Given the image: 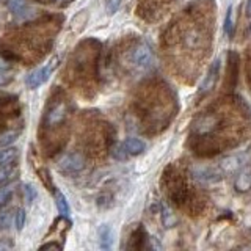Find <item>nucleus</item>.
Returning <instances> with one entry per match:
<instances>
[{"instance_id": "f257e3e1", "label": "nucleus", "mask_w": 251, "mask_h": 251, "mask_svg": "<svg viewBox=\"0 0 251 251\" xmlns=\"http://www.w3.org/2000/svg\"><path fill=\"white\" fill-rule=\"evenodd\" d=\"M127 61H129L130 68L138 71V73H146V71H149L154 65L152 52L149 49V46L145 43L132 47L127 53Z\"/></svg>"}, {"instance_id": "f03ea898", "label": "nucleus", "mask_w": 251, "mask_h": 251, "mask_svg": "<svg viewBox=\"0 0 251 251\" xmlns=\"http://www.w3.org/2000/svg\"><path fill=\"white\" fill-rule=\"evenodd\" d=\"M220 123H222V118L218 115H214V113L201 115L198 120L193 123L192 132L195 135L206 137V135H210V133H214L218 129Z\"/></svg>"}, {"instance_id": "7ed1b4c3", "label": "nucleus", "mask_w": 251, "mask_h": 251, "mask_svg": "<svg viewBox=\"0 0 251 251\" xmlns=\"http://www.w3.org/2000/svg\"><path fill=\"white\" fill-rule=\"evenodd\" d=\"M85 157L80 152H68L58 160L57 167L65 175H77L85 168Z\"/></svg>"}, {"instance_id": "20e7f679", "label": "nucleus", "mask_w": 251, "mask_h": 251, "mask_svg": "<svg viewBox=\"0 0 251 251\" xmlns=\"http://www.w3.org/2000/svg\"><path fill=\"white\" fill-rule=\"evenodd\" d=\"M55 66H57L55 63H49V65H46V66H41V68H38L35 71H31V73L25 78V83L28 85V88L35 90V88H39L41 85H44L50 78Z\"/></svg>"}, {"instance_id": "39448f33", "label": "nucleus", "mask_w": 251, "mask_h": 251, "mask_svg": "<svg viewBox=\"0 0 251 251\" xmlns=\"http://www.w3.org/2000/svg\"><path fill=\"white\" fill-rule=\"evenodd\" d=\"M66 115H68V108L65 102H55L44 115V121H43L44 127H55V126L61 124L66 120Z\"/></svg>"}, {"instance_id": "423d86ee", "label": "nucleus", "mask_w": 251, "mask_h": 251, "mask_svg": "<svg viewBox=\"0 0 251 251\" xmlns=\"http://www.w3.org/2000/svg\"><path fill=\"white\" fill-rule=\"evenodd\" d=\"M218 74H220V60H215L210 65L206 77H204V80L200 85V90H198V96L200 98L207 96L209 93H212L215 90L217 82H218Z\"/></svg>"}, {"instance_id": "0eeeda50", "label": "nucleus", "mask_w": 251, "mask_h": 251, "mask_svg": "<svg viewBox=\"0 0 251 251\" xmlns=\"http://www.w3.org/2000/svg\"><path fill=\"white\" fill-rule=\"evenodd\" d=\"M237 75H239V57L235 52H229L227 55V83L231 88H234L237 83Z\"/></svg>"}, {"instance_id": "6e6552de", "label": "nucleus", "mask_w": 251, "mask_h": 251, "mask_svg": "<svg viewBox=\"0 0 251 251\" xmlns=\"http://www.w3.org/2000/svg\"><path fill=\"white\" fill-rule=\"evenodd\" d=\"M18 159H19L18 148L0 146V167H11Z\"/></svg>"}, {"instance_id": "1a4fd4ad", "label": "nucleus", "mask_w": 251, "mask_h": 251, "mask_svg": "<svg viewBox=\"0 0 251 251\" xmlns=\"http://www.w3.org/2000/svg\"><path fill=\"white\" fill-rule=\"evenodd\" d=\"M235 190L245 193L251 188V168H243L234 180Z\"/></svg>"}, {"instance_id": "9d476101", "label": "nucleus", "mask_w": 251, "mask_h": 251, "mask_svg": "<svg viewBox=\"0 0 251 251\" xmlns=\"http://www.w3.org/2000/svg\"><path fill=\"white\" fill-rule=\"evenodd\" d=\"M99 247L102 250H110L113 245V231L108 225H102L99 227Z\"/></svg>"}, {"instance_id": "9b49d317", "label": "nucleus", "mask_w": 251, "mask_h": 251, "mask_svg": "<svg viewBox=\"0 0 251 251\" xmlns=\"http://www.w3.org/2000/svg\"><path fill=\"white\" fill-rule=\"evenodd\" d=\"M124 146L126 149H127V152L130 155H138L141 154L146 149V145H145V141H141L138 138H133V137H129V138H126L124 141Z\"/></svg>"}, {"instance_id": "f8f14e48", "label": "nucleus", "mask_w": 251, "mask_h": 251, "mask_svg": "<svg viewBox=\"0 0 251 251\" xmlns=\"http://www.w3.org/2000/svg\"><path fill=\"white\" fill-rule=\"evenodd\" d=\"M8 8L16 16H24L25 11H30L27 0H8Z\"/></svg>"}, {"instance_id": "ddd939ff", "label": "nucleus", "mask_w": 251, "mask_h": 251, "mask_svg": "<svg viewBox=\"0 0 251 251\" xmlns=\"http://www.w3.org/2000/svg\"><path fill=\"white\" fill-rule=\"evenodd\" d=\"M55 202H57V209H58L60 214L63 217H68L69 212H71L68 200H66V196L63 195L61 192H58V190H55Z\"/></svg>"}, {"instance_id": "4468645a", "label": "nucleus", "mask_w": 251, "mask_h": 251, "mask_svg": "<svg viewBox=\"0 0 251 251\" xmlns=\"http://www.w3.org/2000/svg\"><path fill=\"white\" fill-rule=\"evenodd\" d=\"M145 237H146V232L143 227H138L137 231H133L132 234V242H130V248L133 250H140V248H143L145 245Z\"/></svg>"}, {"instance_id": "2eb2a0df", "label": "nucleus", "mask_w": 251, "mask_h": 251, "mask_svg": "<svg viewBox=\"0 0 251 251\" xmlns=\"http://www.w3.org/2000/svg\"><path fill=\"white\" fill-rule=\"evenodd\" d=\"M14 188L11 184H0V209L5 207L8 201L11 200Z\"/></svg>"}, {"instance_id": "dca6fc26", "label": "nucleus", "mask_w": 251, "mask_h": 251, "mask_svg": "<svg viewBox=\"0 0 251 251\" xmlns=\"http://www.w3.org/2000/svg\"><path fill=\"white\" fill-rule=\"evenodd\" d=\"M112 155H113V159H116V160H127L130 154L127 152V149H126L124 143H116L112 148Z\"/></svg>"}, {"instance_id": "f3484780", "label": "nucleus", "mask_w": 251, "mask_h": 251, "mask_svg": "<svg viewBox=\"0 0 251 251\" xmlns=\"http://www.w3.org/2000/svg\"><path fill=\"white\" fill-rule=\"evenodd\" d=\"M195 175L198 179L201 180H206V182H209V180H217V173L214 170L210 168H200V170H195Z\"/></svg>"}, {"instance_id": "a211bd4d", "label": "nucleus", "mask_w": 251, "mask_h": 251, "mask_svg": "<svg viewBox=\"0 0 251 251\" xmlns=\"http://www.w3.org/2000/svg\"><path fill=\"white\" fill-rule=\"evenodd\" d=\"M19 137V130H8L0 135V146H11Z\"/></svg>"}, {"instance_id": "6ab92c4d", "label": "nucleus", "mask_w": 251, "mask_h": 251, "mask_svg": "<svg viewBox=\"0 0 251 251\" xmlns=\"http://www.w3.org/2000/svg\"><path fill=\"white\" fill-rule=\"evenodd\" d=\"M162 217H163V225H165V227H173V226L176 225V222H177L176 215L173 214V212L167 206L162 207Z\"/></svg>"}, {"instance_id": "aec40b11", "label": "nucleus", "mask_w": 251, "mask_h": 251, "mask_svg": "<svg viewBox=\"0 0 251 251\" xmlns=\"http://www.w3.org/2000/svg\"><path fill=\"white\" fill-rule=\"evenodd\" d=\"M11 223H13L11 210H2V212H0V231L10 229Z\"/></svg>"}, {"instance_id": "412c9836", "label": "nucleus", "mask_w": 251, "mask_h": 251, "mask_svg": "<svg viewBox=\"0 0 251 251\" xmlns=\"http://www.w3.org/2000/svg\"><path fill=\"white\" fill-rule=\"evenodd\" d=\"M225 33L227 38L234 36V25H232V6L227 8L226 18H225Z\"/></svg>"}, {"instance_id": "4be33fe9", "label": "nucleus", "mask_w": 251, "mask_h": 251, "mask_svg": "<svg viewBox=\"0 0 251 251\" xmlns=\"http://www.w3.org/2000/svg\"><path fill=\"white\" fill-rule=\"evenodd\" d=\"M24 196H25V201L28 204H33V201L38 198L36 188L31 185V184H24Z\"/></svg>"}, {"instance_id": "5701e85b", "label": "nucleus", "mask_w": 251, "mask_h": 251, "mask_svg": "<svg viewBox=\"0 0 251 251\" xmlns=\"http://www.w3.org/2000/svg\"><path fill=\"white\" fill-rule=\"evenodd\" d=\"M25 210L24 209H19L18 212L14 214V225H16V229L18 231H22L24 226H25Z\"/></svg>"}, {"instance_id": "b1692460", "label": "nucleus", "mask_w": 251, "mask_h": 251, "mask_svg": "<svg viewBox=\"0 0 251 251\" xmlns=\"http://www.w3.org/2000/svg\"><path fill=\"white\" fill-rule=\"evenodd\" d=\"M121 5V0H105V8L108 14H115Z\"/></svg>"}, {"instance_id": "393cba45", "label": "nucleus", "mask_w": 251, "mask_h": 251, "mask_svg": "<svg viewBox=\"0 0 251 251\" xmlns=\"http://www.w3.org/2000/svg\"><path fill=\"white\" fill-rule=\"evenodd\" d=\"M13 176V170L10 167H0V184L5 182Z\"/></svg>"}, {"instance_id": "a878e982", "label": "nucleus", "mask_w": 251, "mask_h": 251, "mask_svg": "<svg viewBox=\"0 0 251 251\" xmlns=\"http://www.w3.org/2000/svg\"><path fill=\"white\" fill-rule=\"evenodd\" d=\"M13 80V75H10L6 73V71H3V69H0V86H5V85H8Z\"/></svg>"}, {"instance_id": "bb28decb", "label": "nucleus", "mask_w": 251, "mask_h": 251, "mask_svg": "<svg viewBox=\"0 0 251 251\" xmlns=\"http://www.w3.org/2000/svg\"><path fill=\"white\" fill-rule=\"evenodd\" d=\"M14 247V243L13 242H8L5 239L0 240V251H8V250H11Z\"/></svg>"}, {"instance_id": "cd10ccee", "label": "nucleus", "mask_w": 251, "mask_h": 251, "mask_svg": "<svg viewBox=\"0 0 251 251\" xmlns=\"http://www.w3.org/2000/svg\"><path fill=\"white\" fill-rule=\"evenodd\" d=\"M47 248L61 250V245H58V243H55V242H50V243H44V245H41V250H47Z\"/></svg>"}, {"instance_id": "c85d7f7f", "label": "nucleus", "mask_w": 251, "mask_h": 251, "mask_svg": "<svg viewBox=\"0 0 251 251\" xmlns=\"http://www.w3.org/2000/svg\"><path fill=\"white\" fill-rule=\"evenodd\" d=\"M247 14L251 18V0H248V2H247Z\"/></svg>"}, {"instance_id": "c756f323", "label": "nucleus", "mask_w": 251, "mask_h": 251, "mask_svg": "<svg viewBox=\"0 0 251 251\" xmlns=\"http://www.w3.org/2000/svg\"><path fill=\"white\" fill-rule=\"evenodd\" d=\"M57 2H73V0H57Z\"/></svg>"}]
</instances>
